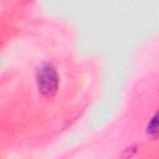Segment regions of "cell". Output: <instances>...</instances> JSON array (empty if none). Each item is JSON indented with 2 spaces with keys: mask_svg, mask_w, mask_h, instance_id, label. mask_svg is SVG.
<instances>
[{
  "mask_svg": "<svg viewBox=\"0 0 159 159\" xmlns=\"http://www.w3.org/2000/svg\"><path fill=\"white\" fill-rule=\"evenodd\" d=\"M37 91L46 98H52L60 86V76L56 67L51 63H42L37 67L35 73Z\"/></svg>",
  "mask_w": 159,
  "mask_h": 159,
  "instance_id": "6da1fadb",
  "label": "cell"
},
{
  "mask_svg": "<svg viewBox=\"0 0 159 159\" xmlns=\"http://www.w3.org/2000/svg\"><path fill=\"white\" fill-rule=\"evenodd\" d=\"M145 134L148 138L155 140L159 138V111H157L148 120L145 127Z\"/></svg>",
  "mask_w": 159,
  "mask_h": 159,
  "instance_id": "7a4b0ae2",
  "label": "cell"
},
{
  "mask_svg": "<svg viewBox=\"0 0 159 159\" xmlns=\"http://www.w3.org/2000/svg\"><path fill=\"white\" fill-rule=\"evenodd\" d=\"M125 153L128 154V155H127L125 158H132V157H133V154L135 153V145H133V147H129V148H127Z\"/></svg>",
  "mask_w": 159,
  "mask_h": 159,
  "instance_id": "3957f363",
  "label": "cell"
}]
</instances>
